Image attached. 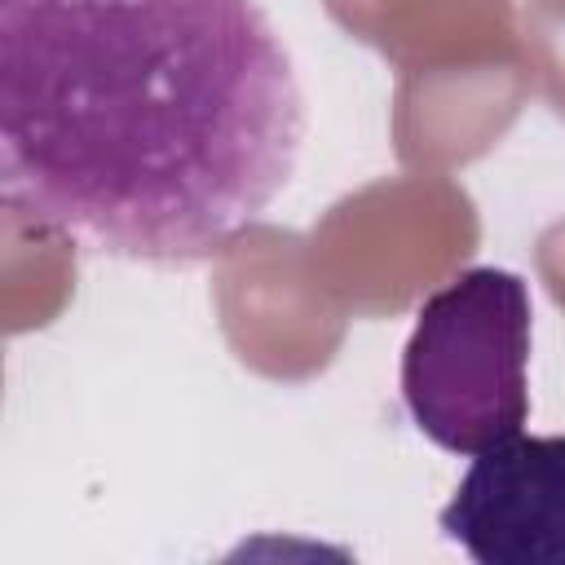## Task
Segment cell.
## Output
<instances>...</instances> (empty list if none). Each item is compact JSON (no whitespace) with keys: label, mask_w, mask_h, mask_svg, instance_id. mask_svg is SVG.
Listing matches in <instances>:
<instances>
[{"label":"cell","mask_w":565,"mask_h":565,"mask_svg":"<svg viewBox=\"0 0 565 565\" xmlns=\"http://www.w3.org/2000/svg\"><path fill=\"white\" fill-rule=\"evenodd\" d=\"M305 93L260 0H4V203L88 252L185 265L296 177Z\"/></svg>","instance_id":"1"},{"label":"cell","mask_w":565,"mask_h":565,"mask_svg":"<svg viewBox=\"0 0 565 565\" xmlns=\"http://www.w3.org/2000/svg\"><path fill=\"white\" fill-rule=\"evenodd\" d=\"M530 287L477 265L433 291L402 349V402L415 428L455 455H477L530 419Z\"/></svg>","instance_id":"2"},{"label":"cell","mask_w":565,"mask_h":565,"mask_svg":"<svg viewBox=\"0 0 565 565\" xmlns=\"http://www.w3.org/2000/svg\"><path fill=\"white\" fill-rule=\"evenodd\" d=\"M437 525L477 565H565V437L477 450Z\"/></svg>","instance_id":"3"}]
</instances>
